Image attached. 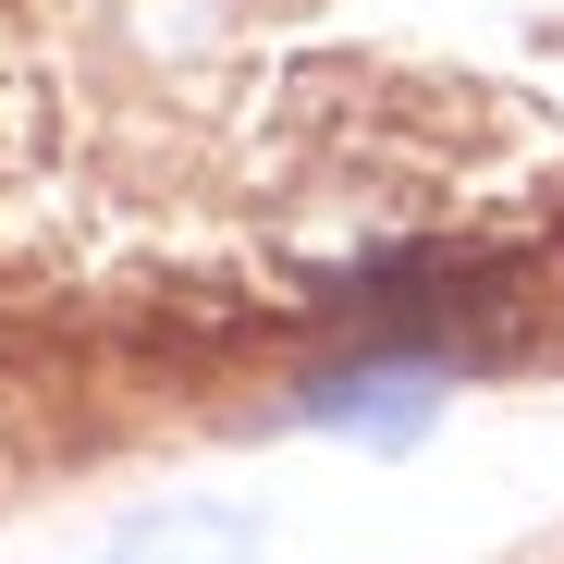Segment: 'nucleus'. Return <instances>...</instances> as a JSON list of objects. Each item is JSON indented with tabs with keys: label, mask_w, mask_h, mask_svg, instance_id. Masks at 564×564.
Instances as JSON below:
<instances>
[{
	"label": "nucleus",
	"mask_w": 564,
	"mask_h": 564,
	"mask_svg": "<svg viewBox=\"0 0 564 564\" xmlns=\"http://www.w3.org/2000/svg\"><path fill=\"white\" fill-rule=\"evenodd\" d=\"M442 393H454L442 356H344V368H319V381L295 393V417L344 430V442H417L442 417Z\"/></svg>",
	"instance_id": "nucleus-1"
},
{
	"label": "nucleus",
	"mask_w": 564,
	"mask_h": 564,
	"mask_svg": "<svg viewBox=\"0 0 564 564\" xmlns=\"http://www.w3.org/2000/svg\"><path fill=\"white\" fill-rule=\"evenodd\" d=\"M99 564H270V540H258V516H234V503H160V516H135Z\"/></svg>",
	"instance_id": "nucleus-2"
}]
</instances>
